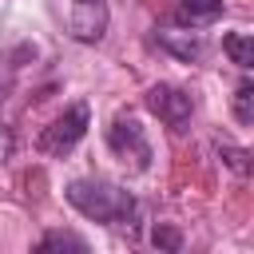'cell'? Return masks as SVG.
<instances>
[{"label": "cell", "instance_id": "cell-8", "mask_svg": "<svg viewBox=\"0 0 254 254\" xmlns=\"http://www.w3.org/2000/svg\"><path fill=\"white\" fill-rule=\"evenodd\" d=\"M222 48H226V56L246 71V67H254V40L250 36H242V32H234V36H222Z\"/></svg>", "mask_w": 254, "mask_h": 254}, {"label": "cell", "instance_id": "cell-11", "mask_svg": "<svg viewBox=\"0 0 254 254\" xmlns=\"http://www.w3.org/2000/svg\"><path fill=\"white\" fill-rule=\"evenodd\" d=\"M218 155L226 159V167H230V171H238V175H246V171H250V151H246V147H230V143H222V147H218Z\"/></svg>", "mask_w": 254, "mask_h": 254}, {"label": "cell", "instance_id": "cell-5", "mask_svg": "<svg viewBox=\"0 0 254 254\" xmlns=\"http://www.w3.org/2000/svg\"><path fill=\"white\" fill-rule=\"evenodd\" d=\"M67 32L79 44H99L107 32V0H71L67 4Z\"/></svg>", "mask_w": 254, "mask_h": 254}, {"label": "cell", "instance_id": "cell-9", "mask_svg": "<svg viewBox=\"0 0 254 254\" xmlns=\"http://www.w3.org/2000/svg\"><path fill=\"white\" fill-rule=\"evenodd\" d=\"M52 250H75V254H83V250H87V242H83V238H75V234L52 230V234H44V242H40V254H52Z\"/></svg>", "mask_w": 254, "mask_h": 254}, {"label": "cell", "instance_id": "cell-3", "mask_svg": "<svg viewBox=\"0 0 254 254\" xmlns=\"http://www.w3.org/2000/svg\"><path fill=\"white\" fill-rule=\"evenodd\" d=\"M107 147L131 163V171H147L151 167V143H147V131L131 119V115H119L111 127H107Z\"/></svg>", "mask_w": 254, "mask_h": 254}, {"label": "cell", "instance_id": "cell-6", "mask_svg": "<svg viewBox=\"0 0 254 254\" xmlns=\"http://www.w3.org/2000/svg\"><path fill=\"white\" fill-rule=\"evenodd\" d=\"M222 16V0H179V24L202 28Z\"/></svg>", "mask_w": 254, "mask_h": 254}, {"label": "cell", "instance_id": "cell-7", "mask_svg": "<svg viewBox=\"0 0 254 254\" xmlns=\"http://www.w3.org/2000/svg\"><path fill=\"white\" fill-rule=\"evenodd\" d=\"M159 44L167 52H175L179 60H198L202 56V40L190 36V32H159Z\"/></svg>", "mask_w": 254, "mask_h": 254}, {"label": "cell", "instance_id": "cell-1", "mask_svg": "<svg viewBox=\"0 0 254 254\" xmlns=\"http://www.w3.org/2000/svg\"><path fill=\"white\" fill-rule=\"evenodd\" d=\"M64 194L83 218H95V222H131L135 214V198L123 187L103 183V179H75L67 183Z\"/></svg>", "mask_w": 254, "mask_h": 254}, {"label": "cell", "instance_id": "cell-4", "mask_svg": "<svg viewBox=\"0 0 254 254\" xmlns=\"http://www.w3.org/2000/svg\"><path fill=\"white\" fill-rule=\"evenodd\" d=\"M147 107H151V115H159L167 127H175V131H183L187 123H190V115H194V103H190V95L183 91V87H175V83H155L151 91H147Z\"/></svg>", "mask_w": 254, "mask_h": 254}, {"label": "cell", "instance_id": "cell-2", "mask_svg": "<svg viewBox=\"0 0 254 254\" xmlns=\"http://www.w3.org/2000/svg\"><path fill=\"white\" fill-rule=\"evenodd\" d=\"M83 131H87V103H71L60 119H52L40 131V151L64 159L67 151H75V143L83 139Z\"/></svg>", "mask_w": 254, "mask_h": 254}, {"label": "cell", "instance_id": "cell-12", "mask_svg": "<svg viewBox=\"0 0 254 254\" xmlns=\"http://www.w3.org/2000/svg\"><path fill=\"white\" fill-rule=\"evenodd\" d=\"M151 242H155V246H163V250H179V246H183V238H179V230H171V226H155V234H151Z\"/></svg>", "mask_w": 254, "mask_h": 254}, {"label": "cell", "instance_id": "cell-10", "mask_svg": "<svg viewBox=\"0 0 254 254\" xmlns=\"http://www.w3.org/2000/svg\"><path fill=\"white\" fill-rule=\"evenodd\" d=\"M234 119L238 123H254V83L242 79L238 91H234Z\"/></svg>", "mask_w": 254, "mask_h": 254}]
</instances>
